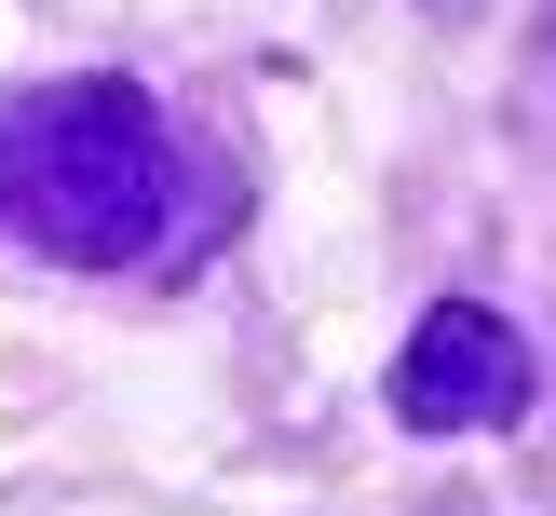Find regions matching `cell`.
<instances>
[{
  "mask_svg": "<svg viewBox=\"0 0 556 516\" xmlns=\"http://www.w3.org/2000/svg\"><path fill=\"white\" fill-rule=\"evenodd\" d=\"M543 68H556V0H543Z\"/></svg>",
  "mask_w": 556,
  "mask_h": 516,
  "instance_id": "3957f363",
  "label": "cell"
},
{
  "mask_svg": "<svg viewBox=\"0 0 556 516\" xmlns=\"http://www.w3.org/2000/svg\"><path fill=\"white\" fill-rule=\"evenodd\" d=\"M177 217V136L136 81H54L0 109V231L54 272H136Z\"/></svg>",
  "mask_w": 556,
  "mask_h": 516,
  "instance_id": "6da1fadb",
  "label": "cell"
},
{
  "mask_svg": "<svg viewBox=\"0 0 556 516\" xmlns=\"http://www.w3.org/2000/svg\"><path fill=\"white\" fill-rule=\"evenodd\" d=\"M543 394V353L503 299H434L394 353V421L407 435H516Z\"/></svg>",
  "mask_w": 556,
  "mask_h": 516,
  "instance_id": "7a4b0ae2",
  "label": "cell"
}]
</instances>
